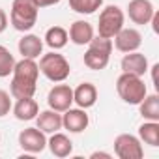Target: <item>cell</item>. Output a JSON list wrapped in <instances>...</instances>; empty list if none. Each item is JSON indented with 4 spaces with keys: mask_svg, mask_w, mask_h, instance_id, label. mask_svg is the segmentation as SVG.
Masks as SVG:
<instances>
[{
    "mask_svg": "<svg viewBox=\"0 0 159 159\" xmlns=\"http://www.w3.org/2000/svg\"><path fill=\"white\" fill-rule=\"evenodd\" d=\"M90 125V118L86 114V109H67L62 112V127L69 133H83Z\"/></svg>",
    "mask_w": 159,
    "mask_h": 159,
    "instance_id": "11",
    "label": "cell"
},
{
    "mask_svg": "<svg viewBox=\"0 0 159 159\" xmlns=\"http://www.w3.org/2000/svg\"><path fill=\"white\" fill-rule=\"evenodd\" d=\"M90 157H92V159H98V157H103V159H111L112 155H111V153H107V152H94V153H90Z\"/></svg>",
    "mask_w": 159,
    "mask_h": 159,
    "instance_id": "30",
    "label": "cell"
},
{
    "mask_svg": "<svg viewBox=\"0 0 159 159\" xmlns=\"http://www.w3.org/2000/svg\"><path fill=\"white\" fill-rule=\"evenodd\" d=\"M111 52H112V39L94 36L92 41L88 43V49L84 51L83 62L88 69L92 71H101L109 66L111 62Z\"/></svg>",
    "mask_w": 159,
    "mask_h": 159,
    "instance_id": "3",
    "label": "cell"
},
{
    "mask_svg": "<svg viewBox=\"0 0 159 159\" xmlns=\"http://www.w3.org/2000/svg\"><path fill=\"white\" fill-rule=\"evenodd\" d=\"M137 107H139V114L144 120L159 122V96L157 94H146V98Z\"/></svg>",
    "mask_w": 159,
    "mask_h": 159,
    "instance_id": "21",
    "label": "cell"
},
{
    "mask_svg": "<svg viewBox=\"0 0 159 159\" xmlns=\"http://www.w3.org/2000/svg\"><path fill=\"white\" fill-rule=\"evenodd\" d=\"M38 77H39V67L36 60L21 58L19 62H15V67L11 71V83H10L11 98L13 99L34 98L38 90Z\"/></svg>",
    "mask_w": 159,
    "mask_h": 159,
    "instance_id": "1",
    "label": "cell"
},
{
    "mask_svg": "<svg viewBox=\"0 0 159 159\" xmlns=\"http://www.w3.org/2000/svg\"><path fill=\"white\" fill-rule=\"evenodd\" d=\"M39 8L36 0H13L11 11H10V23L17 32H30L38 23Z\"/></svg>",
    "mask_w": 159,
    "mask_h": 159,
    "instance_id": "2",
    "label": "cell"
},
{
    "mask_svg": "<svg viewBox=\"0 0 159 159\" xmlns=\"http://www.w3.org/2000/svg\"><path fill=\"white\" fill-rule=\"evenodd\" d=\"M69 8L79 15H92L103 8V0H69Z\"/></svg>",
    "mask_w": 159,
    "mask_h": 159,
    "instance_id": "23",
    "label": "cell"
},
{
    "mask_svg": "<svg viewBox=\"0 0 159 159\" xmlns=\"http://www.w3.org/2000/svg\"><path fill=\"white\" fill-rule=\"evenodd\" d=\"M38 67H39V73H43L45 79H49L51 83H64L71 73V66H69L67 58L64 54H60L58 51L41 54Z\"/></svg>",
    "mask_w": 159,
    "mask_h": 159,
    "instance_id": "5",
    "label": "cell"
},
{
    "mask_svg": "<svg viewBox=\"0 0 159 159\" xmlns=\"http://www.w3.org/2000/svg\"><path fill=\"white\" fill-rule=\"evenodd\" d=\"M155 13V8L152 0H129L127 4V17L133 25H150L152 17Z\"/></svg>",
    "mask_w": 159,
    "mask_h": 159,
    "instance_id": "10",
    "label": "cell"
},
{
    "mask_svg": "<svg viewBox=\"0 0 159 159\" xmlns=\"http://www.w3.org/2000/svg\"><path fill=\"white\" fill-rule=\"evenodd\" d=\"M67 36H69V41L79 45V47H83V45H88L92 41V38L96 36V30L94 26L84 21V19H79V21H73L69 30H67Z\"/></svg>",
    "mask_w": 159,
    "mask_h": 159,
    "instance_id": "14",
    "label": "cell"
},
{
    "mask_svg": "<svg viewBox=\"0 0 159 159\" xmlns=\"http://www.w3.org/2000/svg\"><path fill=\"white\" fill-rule=\"evenodd\" d=\"M150 25H152L153 32H155V34H159V13H157V11L153 13V17H152V21H150Z\"/></svg>",
    "mask_w": 159,
    "mask_h": 159,
    "instance_id": "28",
    "label": "cell"
},
{
    "mask_svg": "<svg viewBox=\"0 0 159 159\" xmlns=\"http://www.w3.org/2000/svg\"><path fill=\"white\" fill-rule=\"evenodd\" d=\"M47 148L51 150V153L54 157H67L73 153V142L71 139L66 135V133H52L49 139H47Z\"/></svg>",
    "mask_w": 159,
    "mask_h": 159,
    "instance_id": "19",
    "label": "cell"
},
{
    "mask_svg": "<svg viewBox=\"0 0 159 159\" xmlns=\"http://www.w3.org/2000/svg\"><path fill=\"white\" fill-rule=\"evenodd\" d=\"M116 92L124 103L139 105L146 98L148 88H146V83H144L142 77H137L131 73H122L116 79Z\"/></svg>",
    "mask_w": 159,
    "mask_h": 159,
    "instance_id": "4",
    "label": "cell"
},
{
    "mask_svg": "<svg viewBox=\"0 0 159 159\" xmlns=\"http://www.w3.org/2000/svg\"><path fill=\"white\" fill-rule=\"evenodd\" d=\"M47 105L49 109L56 111V112H64L73 105V88L69 84H54L49 94H47Z\"/></svg>",
    "mask_w": 159,
    "mask_h": 159,
    "instance_id": "9",
    "label": "cell"
},
{
    "mask_svg": "<svg viewBox=\"0 0 159 159\" xmlns=\"http://www.w3.org/2000/svg\"><path fill=\"white\" fill-rule=\"evenodd\" d=\"M45 45L51 49V51H60L67 45L69 41V36H67V30L62 28V26H51L47 32H45V38H43Z\"/></svg>",
    "mask_w": 159,
    "mask_h": 159,
    "instance_id": "20",
    "label": "cell"
},
{
    "mask_svg": "<svg viewBox=\"0 0 159 159\" xmlns=\"http://www.w3.org/2000/svg\"><path fill=\"white\" fill-rule=\"evenodd\" d=\"M11 112L19 122H30V120H36L39 112V105L34 98H21L11 107Z\"/></svg>",
    "mask_w": 159,
    "mask_h": 159,
    "instance_id": "18",
    "label": "cell"
},
{
    "mask_svg": "<svg viewBox=\"0 0 159 159\" xmlns=\"http://www.w3.org/2000/svg\"><path fill=\"white\" fill-rule=\"evenodd\" d=\"M0 142H2V137H0Z\"/></svg>",
    "mask_w": 159,
    "mask_h": 159,
    "instance_id": "31",
    "label": "cell"
},
{
    "mask_svg": "<svg viewBox=\"0 0 159 159\" xmlns=\"http://www.w3.org/2000/svg\"><path fill=\"white\" fill-rule=\"evenodd\" d=\"M150 69H152V81H153V84H155V88H157V86H159V84H157V69H159V64H153Z\"/></svg>",
    "mask_w": 159,
    "mask_h": 159,
    "instance_id": "29",
    "label": "cell"
},
{
    "mask_svg": "<svg viewBox=\"0 0 159 159\" xmlns=\"http://www.w3.org/2000/svg\"><path fill=\"white\" fill-rule=\"evenodd\" d=\"M36 127L41 129L45 135H52V133L62 129V114L52 111V109L39 111L36 116Z\"/></svg>",
    "mask_w": 159,
    "mask_h": 159,
    "instance_id": "17",
    "label": "cell"
},
{
    "mask_svg": "<svg viewBox=\"0 0 159 159\" xmlns=\"http://www.w3.org/2000/svg\"><path fill=\"white\" fill-rule=\"evenodd\" d=\"M17 49H19V54L23 58L36 60V58H39L43 54V39L39 36H36V34H26L25 32V36L17 43Z\"/></svg>",
    "mask_w": 159,
    "mask_h": 159,
    "instance_id": "15",
    "label": "cell"
},
{
    "mask_svg": "<svg viewBox=\"0 0 159 159\" xmlns=\"http://www.w3.org/2000/svg\"><path fill=\"white\" fill-rule=\"evenodd\" d=\"M114 43L112 47H116V51L120 52H133V51H139L140 45H142V34L137 30V28H122L114 38Z\"/></svg>",
    "mask_w": 159,
    "mask_h": 159,
    "instance_id": "12",
    "label": "cell"
},
{
    "mask_svg": "<svg viewBox=\"0 0 159 159\" xmlns=\"http://www.w3.org/2000/svg\"><path fill=\"white\" fill-rule=\"evenodd\" d=\"M120 67H122V73H131V75H137V77H144L146 71L150 69V64H148L146 54H142L139 51H133V52L124 54V58L120 62Z\"/></svg>",
    "mask_w": 159,
    "mask_h": 159,
    "instance_id": "13",
    "label": "cell"
},
{
    "mask_svg": "<svg viewBox=\"0 0 159 159\" xmlns=\"http://www.w3.org/2000/svg\"><path fill=\"white\" fill-rule=\"evenodd\" d=\"M139 139L140 142L157 148L159 146V122H152V120H144V124L139 125Z\"/></svg>",
    "mask_w": 159,
    "mask_h": 159,
    "instance_id": "22",
    "label": "cell"
},
{
    "mask_svg": "<svg viewBox=\"0 0 159 159\" xmlns=\"http://www.w3.org/2000/svg\"><path fill=\"white\" fill-rule=\"evenodd\" d=\"M98 101V88L92 83H81L73 90V103L81 109H92Z\"/></svg>",
    "mask_w": 159,
    "mask_h": 159,
    "instance_id": "16",
    "label": "cell"
},
{
    "mask_svg": "<svg viewBox=\"0 0 159 159\" xmlns=\"http://www.w3.org/2000/svg\"><path fill=\"white\" fill-rule=\"evenodd\" d=\"M62 0H36V4H38V8L41 10V8H51V6H56V4H60Z\"/></svg>",
    "mask_w": 159,
    "mask_h": 159,
    "instance_id": "26",
    "label": "cell"
},
{
    "mask_svg": "<svg viewBox=\"0 0 159 159\" xmlns=\"http://www.w3.org/2000/svg\"><path fill=\"white\" fill-rule=\"evenodd\" d=\"M125 25V13L120 6L109 4L101 10L99 21H98V36L112 39Z\"/></svg>",
    "mask_w": 159,
    "mask_h": 159,
    "instance_id": "6",
    "label": "cell"
},
{
    "mask_svg": "<svg viewBox=\"0 0 159 159\" xmlns=\"http://www.w3.org/2000/svg\"><path fill=\"white\" fill-rule=\"evenodd\" d=\"M13 67H15V58H13V54L10 52L8 47L0 45V79L10 77L11 71H13Z\"/></svg>",
    "mask_w": 159,
    "mask_h": 159,
    "instance_id": "24",
    "label": "cell"
},
{
    "mask_svg": "<svg viewBox=\"0 0 159 159\" xmlns=\"http://www.w3.org/2000/svg\"><path fill=\"white\" fill-rule=\"evenodd\" d=\"M13 103H11V94L6 90H0V118H4L10 114Z\"/></svg>",
    "mask_w": 159,
    "mask_h": 159,
    "instance_id": "25",
    "label": "cell"
},
{
    "mask_svg": "<svg viewBox=\"0 0 159 159\" xmlns=\"http://www.w3.org/2000/svg\"><path fill=\"white\" fill-rule=\"evenodd\" d=\"M19 146L23 152L30 153V155H36V153H41L45 148H47V135L38 129V127H26L19 133Z\"/></svg>",
    "mask_w": 159,
    "mask_h": 159,
    "instance_id": "8",
    "label": "cell"
},
{
    "mask_svg": "<svg viewBox=\"0 0 159 159\" xmlns=\"http://www.w3.org/2000/svg\"><path fill=\"white\" fill-rule=\"evenodd\" d=\"M114 153L120 159H142L144 148L139 137L131 133H120L114 139Z\"/></svg>",
    "mask_w": 159,
    "mask_h": 159,
    "instance_id": "7",
    "label": "cell"
},
{
    "mask_svg": "<svg viewBox=\"0 0 159 159\" xmlns=\"http://www.w3.org/2000/svg\"><path fill=\"white\" fill-rule=\"evenodd\" d=\"M6 28H8V15H6V11L2 8H0V34L6 32Z\"/></svg>",
    "mask_w": 159,
    "mask_h": 159,
    "instance_id": "27",
    "label": "cell"
}]
</instances>
